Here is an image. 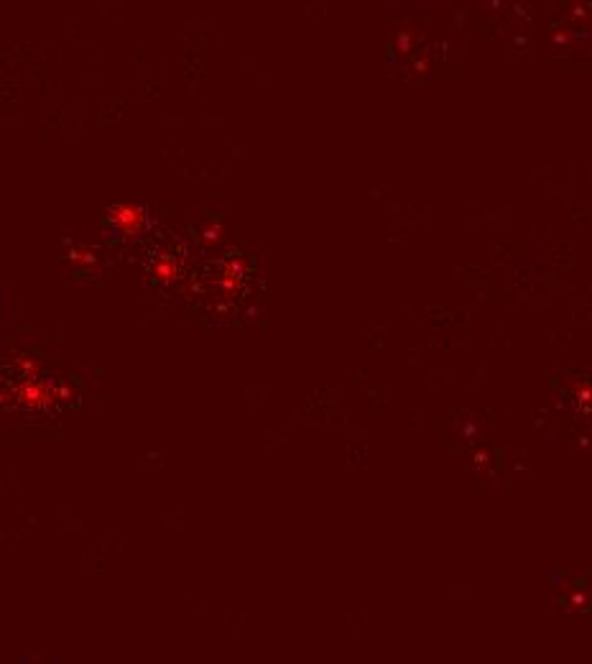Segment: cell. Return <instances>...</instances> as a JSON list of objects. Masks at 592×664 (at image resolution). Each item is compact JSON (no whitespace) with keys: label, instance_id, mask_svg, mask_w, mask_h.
I'll list each match as a JSON object with an SVG mask.
<instances>
[{"label":"cell","instance_id":"7a4b0ae2","mask_svg":"<svg viewBox=\"0 0 592 664\" xmlns=\"http://www.w3.org/2000/svg\"><path fill=\"white\" fill-rule=\"evenodd\" d=\"M174 276H176L174 261H168V258H161V261L156 263V278H161V281H171Z\"/></svg>","mask_w":592,"mask_h":664},{"label":"cell","instance_id":"6da1fadb","mask_svg":"<svg viewBox=\"0 0 592 664\" xmlns=\"http://www.w3.org/2000/svg\"><path fill=\"white\" fill-rule=\"evenodd\" d=\"M108 220L125 235H136L146 225V212L133 204H115L108 210Z\"/></svg>","mask_w":592,"mask_h":664}]
</instances>
